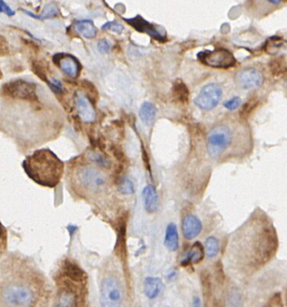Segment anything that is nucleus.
Listing matches in <instances>:
<instances>
[{
  "mask_svg": "<svg viewBox=\"0 0 287 307\" xmlns=\"http://www.w3.org/2000/svg\"><path fill=\"white\" fill-rule=\"evenodd\" d=\"M279 248L278 231L263 210H255L232 240L230 258L237 275L252 279L274 262Z\"/></svg>",
  "mask_w": 287,
  "mask_h": 307,
  "instance_id": "1",
  "label": "nucleus"
},
{
  "mask_svg": "<svg viewBox=\"0 0 287 307\" xmlns=\"http://www.w3.org/2000/svg\"><path fill=\"white\" fill-rule=\"evenodd\" d=\"M25 173L39 185L54 187L62 178L64 164L50 150H40L27 157L23 162Z\"/></svg>",
  "mask_w": 287,
  "mask_h": 307,
  "instance_id": "2",
  "label": "nucleus"
},
{
  "mask_svg": "<svg viewBox=\"0 0 287 307\" xmlns=\"http://www.w3.org/2000/svg\"><path fill=\"white\" fill-rule=\"evenodd\" d=\"M0 295L9 307H32L36 300L33 289L24 283H9L2 288Z\"/></svg>",
  "mask_w": 287,
  "mask_h": 307,
  "instance_id": "3",
  "label": "nucleus"
},
{
  "mask_svg": "<svg viewBox=\"0 0 287 307\" xmlns=\"http://www.w3.org/2000/svg\"><path fill=\"white\" fill-rule=\"evenodd\" d=\"M232 132L229 126L221 124L214 127L207 137V151L214 160L219 159L232 142Z\"/></svg>",
  "mask_w": 287,
  "mask_h": 307,
  "instance_id": "4",
  "label": "nucleus"
},
{
  "mask_svg": "<svg viewBox=\"0 0 287 307\" xmlns=\"http://www.w3.org/2000/svg\"><path fill=\"white\" fill-rule=\"evenodd\" d=\"M100 303L102 307H124L122 285L115 277L108 276L103 278L100 285Z\"/></svg>",
  "mask_w": 287,
  "mask_h": 307,
  "instance_id": "5",
  "label": "nucleus"
},
{
  "mask_svg": "<svg viewBox=\"0 0 287 307\" xmlns=\"http://www.w3.org/2000/svg\"><path fill=\"white\" fill-rule=\"evenodd\" d=\"M1 93L5 97L35 102L38 100L36 86L33 82L25 79H15L2 86Z\"/></svg>",
  "mask_w": 287,
  "mask_h": 307,
  "instance_id": "6",
  "label": "nucleus"
},
{
  "mask_svg": "<svg viewBox=\"0 0 287 307\" xmlns=\"http://www.w3.org/2000/svg\"><path fill=\"white\" fill-rule=\"evenodd\" d=\"M200 61L212 68H229L236 64L233 54L226 49L203 51L197 54Z\"/></svg>",
  "mask_w": 287,
  "mask_h": 307,
  "instance_id": "7",
  "label": "nucleus"
},
{
  "mask_svg": "<svg viewBox=\"0 0 287 307\" xmlns=\"http://www.w3.org/2000/svg\"><path fill=\"white\" fill-rule=\"evenodd\" d=\"M223 97V89L218 84L209 83L201 89L195 98V104L202 110L210 111L219 105Z\"/></svg>",
  "mask_w": 287,
  "mask_h": 307,
  "instance_id": "8",
  "label": "nucleus"
},
{
  "mask_svg": "<svg viewBox=\"0 0 287 307\" xmlns=\"http://www.w3.org/2000/svg\"><path fill=\"white\" fill-rule=\"evenodd\" d=\"M78 179L85 187L90 190H100L107 183L106 176L93 167L81 168L78 172Z\"/></svg>",
  "mask_w": 287,
  "mask_h": 307,
  "instance_id": "9",
  "label": "nucleus"
},
{
  "mask_svg": "<svg viewBox=\"0 0 287 307\" xmlns=\"http://www.w3.org/2000/svg\"><path fill=\"white\" fill-rule=\"evenodd\" d=\"M264 81L263 74L255 68H246L236 75V82L240 88L248 90L260 87Z\"/></svg>",
  "mask_w": 287,
  "mask_h": 307,
  "instance_id": "10",
  "label": "nucleus"
},
{
  "mask_svg": "<svg viewBox=\"0 0 287 307\" xmlns=\"http://www.w3.org/2000/svg\"><path fill=\"white\" fill-rule=\"evenodd\" d=\"M54 61L65 75L71 78H78L81 66L77 59L69 54H57L54 57Z\"/></svg>",
  "mask_w": 287,
  "mask_h": 307,
  "instance_id": "11",
  "label": "nucleus"
},
{
  "mask_svg": "<svg viewBox=\"0 0 287 307\" xmlns=\"http://www.w3.org/2000/svg\"><path fill=\"white\" fill-rule=\"evenodd\" d=\"M123 20L126 22L127 24H129L131 26H132V27L136 30V31H138V32L148 34L151 37L154 38V39L158 40V41H160V42H165V35L161 34V33L154 27V25H151L150 22H148L147 20L142 18L141 15H137L136 16L133 17V18H130V19L124 18Z\"/></svg>",
  "mask_w": 287,
  "mask_h": 307,
  "instance_id": "12",
  "label": "nucleus"
},
{
  "mask_svg": "<svg viewBox=\"0 0 287 307\" xmlns=\"http://www.w3.org/2000/svg\"><path fill=\"white\" fill-rule=\"evenodd\" d=\"M76 108L78 111V117L84 123H92L96 119V111L93 107L92 103L89 101L88 97L84 94H77L75 98Z\"/></svg>",
  "mask_w": 287,
  "mask_h": 307,
  "instance_id": "13",
  "label": "nucleus"
},
{
  "mask_svg": "<svg viewBox=\"0 0 287 307\" xmlns=\"http://www.w3.org/2000/svg\"><path fill=\"white\" fill-rule=\"evenodd\" d=\"M203 224L197 216L188 215L185 216L182 223V232L186 240H194L202 232Z\"/></svg>",
  "mask_w": 287,
  "mask_h": 307,
  "instance_id": "14",
  "label": "nucleus"
},
{
  "mask_svg": "<svg viewBox=\"0 0 287 307\" xmlns=\"http://www.w3.org/2000/svg\"><path fill=\"white\" fill-rule=\"evenodd\" d=\"M144 294L149 299L159 298L163 292L164 284L161 278L157 277H147L144 280Z\"/></svg>",
  "mask_w": 287,
  "mask_h": 307,
  "instance_id": "15",
  "label": "nucleus"
},
{
  "mask_svg": "<svg viewBox=\"0 0 287 307\" xmlns=\"http://www.w3.org/2000/svg\"><path fill=\"white\" fill-rule=\"evenodd\" d=\"M205 250L204 246L199 242H195L192 245L187 253L181 260L182 266H187L188 264H198L205 258Z\"/></svg>",
  "mask_w": 287,
  "mask_h": 307,
  "instance_id": "16",
  "label": "nucleus"
},
{
  "mask_svg": "<svg viewBox=\"0 0 287 307\" xmlns=\"http://www.w3.org/2000/svg\"><path fill=\"white\" fill-rule=\"evenodd\" d=\"M142 197L144 206L148 213H155L158 209L159 197L156 188L152 185H148L142 190Z\"/></svg>",
  "mask_w": 287,
  "mask_h": 307,
  "instance_id": "17",
  "label": "nucleus"
},
{
  "mask_svg": "<svg viewBox=\"0 0 287 307\" xmlns=\"http://www.w3.org/2000/svg\"><path fill=\"white\" fill-rule=\"evenodd\" d=\"M164 245L166 248L171 251H175L179 247V237L177 226L175 224L171 223L167 226L166 229Z\"/></svg>",
  "mask_w": 287,
  "mask_h": 307,
  "instance_id": "18",
  "label": "nucleus"
},
{
  "mask_svg": "<svg viewBox=\"0 0 287 307\" xmlns=\"http://www.w3.org/2000/svg\"><path fill=\"white\" fill-rule=\"evenodd\" d=\"M139 116L142 122L148 126H151L156 119V107L151 102L143 103L140 108Z\"/></svg>",
  "mask_w": 287,
  "mask_h": 307,
  "instance_id": "19",
  "label": "nucleus"
},
{
  "mask_svg": "<svg viewBox=\"0 0 287 307\" xmlns=\"http://www.w3.org/2000/svg\"><path fill=\"white\" fill-rule=\"evenodd\" d=\"M75 30L78 34L82 35L83 37L87 38V39H91L94 38L97 33H98V30L97 27L94 25L91 20H81V21H78L76 24H75Z\"/></svg>",
  "mask_w": 287,
  "mask_h": 307,
  "instance_id": "20",
  "label": "nucleus"
},
{
  "mask_svg": "<svg viewBox=\"0 0 287 307\" xmlns=\"http://www.w3.org/2000/svg\"><path fill=\"white\" fill-rule=\"evenodd\" d=\"M56 307H78L75 293L68 289L61 290L57 297Z\"/></svg>",
  "mask_w": 287,
  "mask_h": 307,
  "instance_id": "21",
  "label": "nucleus"
},
{
  "mask_svg": "<svg viewBox=\"0 0 287 307\" xmlns=\"http://www.w3.org/2000/svg\"><path fill=\"white\" fill-rule=\"evenodd\" d=\"M226 306L227 307H244L245 297L241 289L235 287L230 289L226 297Z\"/></svg>",
  "mask_w": 287,
  "mask_h": 307,
  "instance_id": "22",
  "label": "nucleus"
},
{
  "mask_svg": "<svg viewBox=\"0 0 287 307\" xmlns=\"http://www.w3.org/2000/svg\"><path fill=\"white\" fill-rule=\"evenodd\" d=\"M65 271L68 278L72 279L74 281L80 282L85 278V273L83 272L82 269L78 267V265L71 262V261H66L65 263Z\"/></svg>",
  "mask_w": 287,
  "mask_h": 307,
  "instance_id": "23",
  "label": "nucleus"
},
{
  "mask_svg": "<svg viewBox=\"0 0 287 307\" xmlns=\"http://www.w3.org/2000/svg\"><path fill=\"white\" fill-rule=\"evenodd\" d=\"M205 254L210 258H215L220 251L219 241L214 236H209L205 241Z\"/></svg>",
  "mask_w": 287,
  "mask_h": 307,
  "instance_id": "24",
  "label": "nucleus"
},
{
  "mask_svg": "<svg viewBox=\"0 0 287 307\" xmlns=\"http://www.w3.org/2000/svg\"><path fill=\"white\" fill-rule=\"evenodd\" d=\"M173 94L178 101L186 102L188 100V96H189L188 89L185 87V84L181 81L175 82L174 88H173Z\"/></svg>",
  "mask_w": 287,
  "mask_h": 307,
  "instance_id": "25",
  "label": "nucleus"
},
{
  "mask_svg": "<svg viewBox=\"0 0 287 307\" xmlns=\"http://www.w3.org/2000/svg\"><path fill=\"white\" fill-rule=\"evenodd\" d=\"M258 307H285L283 293L281 291L275 293L267 301H265Z\"/></svg>",
  "mask_w": 287,
  "mask_h": 307,
  "instance_id": "26",
  "label": "nucleus"
},
{
  "mask_svg": "<svg viewBox=\"0 0 287 307\" xmlns=\"http://www.w3.org/2000/svg\"><path fill=\"white\" fill-rule=\"evenodd\" d=\"M118 190L123 195H131L134 193V185L130 179L123 178L118 184Z\"/></svg>",
  "mask_w": 287,
  "mask_h": 307,
  "instance_id": "27",
  "label": "nucleus"
},
{
  "mask_svg": "<svg viewBox=\"0 0 287 307\" xmlns=\"http://www.w3.org/2000/svg\"><path fill=\"white\" fill-rule=\"evenodd\" d=\"M88 159L90 161L96 162L98 165L105 167V168H108L109 165H110V162L108 161V159H107L105 156H103L102 154L98 153V152H94V151L90 152L88 154Z\"/></svg>",
  "mask_w": 287,
  "mask_h": 307,
  "instance_id": "28",
  "label": "nucleus"
},
{
  "mask_svg": "<svg viewBox=\"0 0 287 307\" xmlns=\"http://www.w3.org/2000/svg\"><path fill=\"white\" fill-rule=\"evenodd\" d=\"M104 31H111L117 34H121L123 31V26L118 22H107L102 26Z\"/></svg>",
  "mask_w": 287,
  "mask_h": 307,
  "instance_id": "29",
  "label": "nucleus"
},
{
  "mask_svg": "<svg viewBox=\"0 0 287 307\" xmlns=\"http://www.w3.org/2000/svg\"><path fill=\"white\" fill-rule=\"evenodd\" d=\"M58 10L55 5H48L45 9L44 10V12L42 13V15H40L39 19H46V18H52L54 17L56 15H58Z\"/></svg>",
  "mask_w": 287,
  "mask_h": 307,
  "instance_id": "30",
  "label": "nucleus"
},
{
  "mask_svg": "<svg viewBox=\"0 0 287 307\" xmlns=\"http://www.w3.org/2000/svg\"><path fill=\"white\" fill-rule=\"evenodd\" d=\"M240 104H241V99L238 97H234V98H230L228 101L224 103V108H227L228 110L234 111L240 106Z\"/></svg>",
  "mask_w": 287,
  "mask_h": 307,
  "instance_id": "31",
  "label": "nucleus"
},
{
  "mask_svg": "<svg viewBox=\"0 0 287 307\" xmlns=\"http://www.w3.org/2000/svg\"><path fill=\"white\" fill-rule=\"evenodd\" d=\"M98 50L101 54H107L111 50V44L107 39L100 40L98 42Z\"/></svg>",
  "mask_w": 287,
  "mask_h": 307,
  "instance_id": "32",
  "label": "nucleus"
},
{
  "mask_svg": "<svg viewBox=\"0 0 287 307\" xmlns=\"http://www.w3.org/2000/svg\"><path fill=\"white\" fill-rule=\"evenodd\" d=\"M48 84L50 87L53 88V90L55 92L60 93L62 92V84L60 83V81L56 79V78H51L48 81Z\"/></svg>",
  "mask_w": 287,
  "mask_h": 307,
  "instance_id": "33",
  "label": "nucleus"
},
{
  "mask_svg": "<svg viewBox=\"0 0 287 307\" xmlns=\"http://www.w3.org/2000/svg\"><path fill=\"white\" fill-rule=\"evenodd\" d=\"M0 11L5 12L8 15H13L15 14V12L10 8L8 5H6L4 2H0Z\"/></svg>",
  "mask_w": 287,
  "mask_h": 307,
  "instance_id": "34",
  "label": "nucleus"
},
{
  "mask_svg": "<svg viewBox=\"0 0 287 307\" xmlns=\"http://www.w3.org/2000/svg\"><path fill=\"white\" fill-rule=\"evenodd\" d=\"M201 300L198 297H195L193 298V302H192V307H201Z\"/></svg>",
  "mask_w": 287,
  "mask_h": 307,
  "instance_id": "35",
  "label": "nucleus"
},
{
  "mask_svg": "<svg viewBox=\"0 0 287 307\" xmlns=\"http://www.w3.org/2000/svg\"><path fill=\"white\" fill-rule=\"evenodd\" d=\"M283 299H284V304H285V307H287V284L285 285V290H284Z\"/></svg>",
  "mask_w": 287,
  "mask_h": 307,
  "instance_id": "36",
  "label": "nucleus"
},
{
  "mask_svg": "<svg viewBox=\"0 0 287 307\" xmlns=\"http://www.w3.org/2000/svg\"><path fill=\"white\" fill-rule=\"evenodd\" d=\"M68 230L69 231L70 234L72 235V234H74V232L77 230V227H76V226H68Z\"/></svg>",
  "mask_w": 287,
  "mask_h": 307,
  "instance_id": "37",
  "label": "nucleus"
},
{
  "mask_svg": "<svg viewBox=\"0 0 287 307\" xmlns=\"http://www.w3.org/2000/svg\"><path fill=\"white\" fill-rule=\"evenodd\" d=\"M1 234H2V231H1V228H0V236H1Z\"/></svg>",
  "mask_w": 287,
  "mask_h": 307,
  "instance_id": "38",
  "label": "nucleus"
},
{
  "mask_svg": "<svg viewBox=\"0 0 287 307\" xmlns=\"http://www.w3.org/2000/svg\"><path fill=\"white\" fill-rule=\"evenodd\" d=\"M2 47V43H0V48Z\"/></svg>",
  "mask_w": 287,
  "mask_h": 307,
  "instance_id": "39",
  "label": "nucleus"
},
{
  "mask_svg": "<svg viewBox=\"0 0 287 307\" xmlns=\"http://www.w3.org/2000/svg\"><path fill=\"white\" fill-rule=\"evenodd\" d=\"M0 78H1V72H0Z\"/></svg>",
  "mask_w": 287,
  "mask_h": 307,
  "instance_id": "40",
  "label": "nucleus"
}]
</instances>
